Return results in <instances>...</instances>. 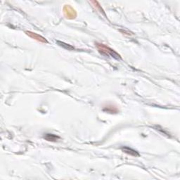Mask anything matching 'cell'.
Segmentation results:
<instances>
[{"instance_id": "6da1fadb", "label": "cell", "mask_w": 180, "mask_h": 180, "mask_svg": "<svg viewBox=\"0 0 180 180\" xmlns=\"http://www.w3.org/2000/svg\"><path fill=\"white\" fill-rule=\"evenodd\" d=\"M96 46H97L98 49H99V51L101 53V54L106 55V56H112V57L115 58V59H120V56L119 54H118L116 51H113V49H111V48L105 46L104 44H96Z\"/></svg>"}, {"instance_id": "7a4b0ae2", "label": "cell", "mask_w": 180, "mask_h": 180, "mask_svg": "<svg viewBox=\"0 0 180 180\" xmlns=\"http://www.w3.org/2000/svg\"><path fill=\"white\" fill-rule=\"evenodd\" d=\"M26 34H27L28 35H29L30 37L33 38V39H36V40L41 42L43 43H47V41H46V39H45V38L40 35H39L36 34V33H32V32H26Z\"/></svg>"}, {"instance_id": "3957f363", "label": "cell", "mask_w": 180, "mask_h": 180, "mask_svg": "<svg viewBox=\"0 0 180 180\" xmlns=\"http://www.w3.org/2000/svg\"><path fill=\"white\" fill-rule=\"evenodd\" d=\"M122 151H123V152L127 153V154L130 155V156H135V157H137V156H139V153H138L137 151L131 149V148L127 147V146H125V147L122 148Z\"/></svg>"}, {"instance_id": "277c9868", "label": "cell", "mask_w": 180, "mask_h": 180, "mask_svg": "<svg viewBox=\"0 0 180 180\" xmlns=\"http://www.w3.org/2000/svg\"><path fill=\"white\" fill-rule=\"evenodd\" d=\"M44 139L49 141H56L59 139V136L52 134H46L44 136Z\"/></svg>"}, {"instance_id": "5b68a950", "label": "cell", "mask_w": 180, "mask_h": 180, "mask_svg": "<svg viewBox=\"0 0 180 180\" xmlns=\"http://www.w3.org/2000/svg\"><path fill=\"white\" fill-rule=\"evenodd\" d=\"M57 43L60 45V46H63V47H64L65 49H68V50H73V49H74V47H73V46H71V45H69V44H66V43H64V42H61L58 41Z\"/></svg>"}]
</instances>
